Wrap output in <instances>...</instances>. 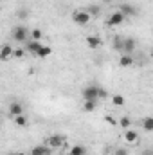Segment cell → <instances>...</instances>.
<instances>
[{
    "mask_svg": "<svg viewBox=\"0 0 153 155\" xmlns=\"http://www.w3.org/2000/svg\"><path fill=\"white\" fill-rule=\"evenodd\" d=\"M85 11L90 15V18H94V16H99V15H101V7H99V5H94V4H92V5H88Z\"/></svg>",
    "mask_w": 153,
    "mask_h": 155,
    "instance_id": "18",
    "label": "cell"
},
{
    "mask_svg": "<svg viewBox=\"0 0 153 155\" xmlns=\"http://www.w3.org/2000/svg\"><path fill=\"white\" fill-rule=\"evenodd\" d=\"M41 31L40 29H33V31H29V36H31V40H34V41H40L41 40Z\"/></svg>",
    "mask_w": 153,
    "mask_h": 155,
    "instance_id": "24",
    "label": "cell"
},
{
    "mask_svg": "<svg viewBox=\"0 0 153 155\" xmlns=\"http://www.w3.org/2000/svg\"><path fill=\"white\" fill-rule=\"evenodd\" d=\"M117 11L122 13L124 18H130V16H135V15H137V9H135V5H132V4H121Z\"/></svg>",
    "mask_w": 153,
    "mask_h": 155,
    "instance_id": "7",
    "label": "cell"
},
{
    "mask_svg": "<svg viewBox=\"0 0 153 155\" xmlns=\"http://www.w3.org/2000/svg\"><path fill=\"white\" fill-rule=\"evenodd\" d=\"M96 108H97V101H85L83 103L85 112H96Z\"/></svg>",
    "mask_w": 153,
    "mask_h": 155,
    "instance_id": "20",
    "label": "cell"
},
{
    "mask_svg": "<svg viewBox=\"0 0 153 155\" xmlns=\"http://www.w3.org/2000/svg\"><path fill=\"white\" fill-rule=\"evenodd\" d=\"M92 18H90V15L85 11V9H79V11H76L74 15H72V22L76 24V25H88V22H90Z\"/></svg>",
    "mask_w": 153,
    "mask_h": 155,
    "instance_id": "3",
    "label": "cell"
},
{
    "mask_svg": "<svg viewBox=\"0 0 153 155\" xmlns=\"http://www.w3.org/2000/svg\"><path fill=\"white\" fill-rule=\"evenodd\" d=\"M41 41H34V40H29L27 43H25V52H31V54H38V51L41 49Z\"/></svg>",
    "mask_w": 153,
    "mask_h": 155,
    "instance_id": "10",
    "label": "cell"
},
{
    "mask_svg": "<svg viewBox=\"0 0 153 155\" xmlns=\"http://www.w3.org/2000/svg\"><path fill=\"white\" fill-rule=\"evenodd\" d=\"M13 58V47L9 43L0 45V61H9Z\"/></svg>",
    "mask_w": 153,
    "mask_h": 155,
    "instance_id": "8",
    "label": "cell"
},
{
    "mask_svg": "<svg viewBox=\"0 0 153 155\" xmlns=\"http://www.w3.org/2000/svg\"><path fill=\"white\" fill-rule=\"evenodd\" d=\"M101 38L99 36H96V35H90V36H86V45H88V49H99L101 47Z\"/></svg>",
    "mask_w": 153,
    "mask_h": 155,
    "instance_id": "13",
    "label": "cell"
},
{
    "mask_svg": "<svg viewBox=\"0 0 153 155\" xmlns=\"http://www.w3.org/2000/svg\"><path fill=\"white\" fill-rule=\"evenodd\" d=\"M13 121H15V124H16V126H25V124H27V117H25V114L15 116V117H13Z\"/></svg>",
    "mask_w": 153,
    "mask_h": 155,
    "instance_id": "23",
    "label": "cell"
},
{
    "mask_svg": "<svg viewBox=\"0 0 153 155\" xmlns=\"http://www.w3.org/2000/svg\"><path fill=\"white\" fill-rule=\"evenodd\" d=\"M20 114H24V105L18 103V101H13L9 105V116L15 117V116H20Z\"/></svg>",
    "mask_w": 153,
    "mask_h": 155,
    "instance_id": "12",
    "label": "cell"
},
{
    "mask_svg": "<svg viewBox=\"0 0 153 155\" xmlns=\"http://www.w3.org/2000/svg\"><path fill=\"white\" fill-rule=\"evenodd\" d=\"M117 124H119L121 128H124V130H126V128H130V126H132V119H130L128 116H122L119 121H117Z\"/></svg>",
    "mask_w": 153,
    "mask_h": 155,
    "instance_id": "21",
    "label": "cell"
},
{
    "mask_svg": "<svg viewBox=\"0 0 153 155\" xmlns=\"http://www.w3.org/2000/svg\"><path fill=\"white\" fill-rule=\"evenodd\" d=\"M65 143H67V139H65V135H61V134H54V135H50V137L47 139V146L52 148V150L61 148Z\"/></svg>",
    "mask_w": 153,
    "mask_h": 155,
    "instance_id": "4",
    "label": "cell"
},
{
    "mask_svg": "<svg viewBox=\"0 0 153 155\" xmlns=\"http://www.w3.org/2000/svg\"><path fill=\"white\" fill-rule=\"evenodd\" d=\"M52 153V148H49L47 144H38V146H33L31 155H50Z\"/></svg>",
    "mask_w": 153,
    "mask_h": 155,
    "instance_id": "11",
    "label": "cell"
},
{
    "mask_svg": "<svg viewBox=\"0 0 153 155\" xmlns=\"http://www.w3.org/2000/svg\"><path fill=\"white\" fill-rule=\"evenodd\" d=\"M122 137H124V141H126L128 144H135V143H139V132H135V130H132V128H126Z\"/></svg>",
    "mask_w": 153,
    "mask_h": 155,
    "instance_id": "9",
    "label": "cell"
},
{
    "mask_svg": "<svg viewBox=\"0 0 153 155\" xmlns=\"http://www.w3.org/2000/svg\"><path fill=\"white\" fill-rule=\"evenodd\" d=\"M11 155H25V153H22V152H16V153H11Z\"/></svg>",
    "mask_w": 153,
    "mask_h": 155,
    "instance_id": "30",
    "label": "cell"
},
{
    "mask_svg": "<svg viewBox=\"0 0 153 155\" xmlns=\"http://www.w3.org/2000/svg\"><path fill=\"white\" fill-rule=\"evenodd\" d=\"M119 65H121L122 69L132 67V65H133V56H132V54H121V58H119Z\"/></svg>",
    "mask_w": 153,
    "mask_h": 155,
    "instance_id": "14",
    "label": "cell"
},
{
    "mask_svg": "<svg viewBox=\"0 0 153 155\" xmlns=\"http://www.w3.org/2000/svg\"><path fill=\"white\" fill-rule=\"evenodd\" d=\"M105 121H106L108 124H112V126H115V124H117V121H115L112 116H106V117H105Z\"/></svg>",
    "mask_w": 153,
    "mask_h": 155,
    "instance_id": "27",
    "label": "cell"
},
{
    "mask_svg": "<svg viewBox=\"0 0 153 155\" xmlns=\"http://www.w3.org/2000/svg\"><path fill=\"white\" fill-rule=\"evenodd\" d=\"M69 155H86V148L83 144H74L70 150H69Z\"/></svg>",
    "mask_w": 153,
    "mask_h": 155,
    "instance_id": "15",
    "label": "cell"
},
{
    "mask_svg": "<svg viewBox=\"0 0 153 155\" xmlns=\"http://www.w3.org/2000/svg\"><path fill=\"white\" fill-rule=\"evenodd\" d=\"M142 128L146 130V132H153V117H144L142 119Z\"/></svg>",
    "mask_w": 153,
    "mask_h": 155,
    "instance_id": "22",
    "label": "cell"
},
{
    "mask_svg": "<svg viewBox=\"0 0 153 155\" xmlns=\"http://www.w3.org/2000/svg\"><path fill=\"white\" fill-rule=\"evenodd\" d=\"M108 97V92L105 90V88H101L99 87V94H97V99H106Z\"/></svg>",
    "mask_w": 153,
    "mask_h": 155,
    "instance_id": "26",
    "label": "cell"
},
{
    "mask_svg": "<svg viewBox=\"0 0 153 155\" xmlns=\"http://www.w3.org/2000/svg\"><path fill=\"white\" fill-rule=\"evenodd\" d=\"M137 49V41L133 38H122V47H121V52L122 54H132L133 51Z\"/></svg>",
    "mask_w": 153,
    "mask_h": 155,
    "instance_id": "6",
    "label": "cell"
},
{
    "mask_svg": "<svg viewBox=\"0 0 153 155\" xmlns=\"http://www.w3.org/2000/svg\"><path fill=\"white\" fill-rule=\"evenodd\" d=\"M114 155H128V152H126L124 148H119V150H115Z\"/></svg>",
    "mask_w": 153,
    "mask_h": 155,
    "instance_id": "28",
    "label": "cell"
},
{
    "mask_svg": "<svg viewBox=\"0 0 153 155\" xmlns=\"http://www.w3.org/2000/svg\"><path fill=\"white\" fill-rule=\"evenodd\" d=\"M121 47H122V38H121V36H115V40H114V49L121 52Z\"/></svg>",
    "mask_w": 153,
    "mask_h": 155,
    "instance_id": "25",
    "label": "cell"
},
{
    "mask_svg": "<svg viewBox=\"0 0 153 155\" xmlns=\"http://www.w3.org/2000/svg\"><path fill=\"white\" fill-rule=\"evenodd\" d=\"M25 54H27V52H25V49H24V47H13V58L22 60Z\"/></svg>",
    "mask_w": 153,
    "mask_h": 155,
    "instance_id": "19",
    "label": "cell"
},
{
    "mask_svg": "<svg viewBox=\"0 0 153 155\" xmlns=\"http://www.w3.org/2000/svg\"><path fill=\"white\" fill-rule=\"evenodd\" d=\"M97 94H99V87H96V85H88L81 92V96H83L85 101H99L97 99Z\"/></svg>",
    "mask_w": 153,
    "mask_h": 155,
    "instance_id": "2",
    "label": "cell"
},
{
    "mask_svg": "<svg viewBox=\"0 0 153 155\" xmlns=\"http://www.w3.org/2000/svg\"><path fill=\"white\" fill-rule=\"evenodd\" d=\"M124 15L122 13H119V11H115L112 13L110 16H108V20H106V25L108 27H117V25H121V24H124Z\"/></svg>",
    "mask_w": 153,
    "mask_h": 155,
    "instance_id": "5",
    "label": "cell"
},
{
    "mask_svg": "<svg viewBox=\"0 0 153 155\" xmlns=\"http://www.w3.org/2000/svg\"><path fill=\"white\" fill-rule=\"evenodd\" d=\"M144 155H153V153H151V150H146V152H144Z\"/></svg>",
    "mask_w": 153,
    "mask_h": 155,
    "instance_id": "29",
    "label": "cell"
},
{
    "mask_svg": "<svg viewBox=\"0 0 153 155\" xmlns=\"http://www.w3.org/2000/svg\"><path fill=\"white\" fill-rule=\"evenodd\" d=\"M124 103H126V99H124L122 94H114V96H112V105H114V107H117V108H119V107H124Z\"/></svg>",
    "mask_w": 153,
    "mask_h": 155,
    "instance_id": "16",
    "label": "cell"
},
{
    "mask_svg": "<svg viewBox=\"0 0 153 155\" xmlns=\"http://www.w3.org/2000/svg\"><path fill=\"white\" fill-rule=\"evenodd\" d=\"M11 35H13V40H15V41L24 43V41H27V38H29V29L24 27V25H16V27L11 31Z\"/></svg>",
    "mask_w": 153,
    "mask_h": 155,
    "instance_id": "1",
    "label": "cell"
},
{
    "mask_svg": "<svg viewBox=\"0 0 153 155\" xmlns=\"http://www.w3.org/2000/svg\"><path fill=\"white\" fill-rule=\"evenodd\" d=\"M52 54V47L50 45H41V49L38 51V58H47V56H50Z\"/></svg>",
    "mask_w": 153,
    "mask_h": 155,
    "instance_id": "17",
    "label": "cell"
}]
</instances>
